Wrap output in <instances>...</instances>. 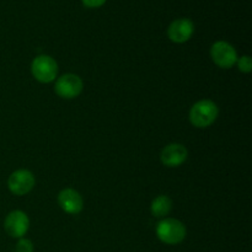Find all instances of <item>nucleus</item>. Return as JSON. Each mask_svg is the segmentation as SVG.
I'll return each mask as SVG.
<instances>
[{"label":"nucleus","mask_w":252,"mask_h":252,"mask_svg":"<svg viewBox=\"0 0 252 252\" xmlns=\"http://www.w3.org/2000/svg\"><path fill=\"white\" fill-rule=\"evenodd\" d=\"M219 115V108L216 102L204 98L194 103L189 110V122L196 128H208L217 121Z\"/></svg>","instance_id":"f257e3e1"},{"label":"nucleus","mask_w":252,"mask_h":252,"mask_svg":"<svg viewBox=\"0 0 252 252\" xmlns=\"http://www.w3.org/2000/svg\"><path fill=\"white\" fill-rule=\"evenodd\" d=\"M155 233L165 245H179L186 239L187 230L185 224L179 219L164 218L158 223Z\"/></svg>","instance_id":"f03ea898"},{"label":"nucleus","mask_w":252,"mask_h":252,"mask_svg":"<svg viewBox=\"0 0 252 252\" xmlns=\"http://www.w3.org/2000/svg\"><path fill=\"white\" fill-rule=\"evenodd\" d=\"M31 73L39 83L49 84L56 80L58 75V64L51 56L42 54L32 61Z\"/></svg>","instance_id":"7ed1b4c3"},{"label":"nucleus","mask_w":252,"mask_h":252,"mask_svg":"<svg viewBox=\"0 0 252 252\" xmlns=\"http://www.w3.org/2000/svg\"><path fill=\"white\" fill-rule=\"evenodd\" d=\"M211 58L221 69H230L238 62V52L226 41H217L211 47Z\"/></svg>","instance_id":"20e7f679"},{"label":"nucleus","mask_w":252,"mask_h":252,"mask_svg":"<svg viewBox=\"0 0 252 252\" xmlns=\"http://www.w3.org/2000/svg\"><path fill=\"white\" fill-rule=\"evenodd\" d=\"M36 179L30 170L19 169L7 179V189L15 196H25L33 189Z\"/></svg>","instance_id":"39448f33"},{"label":"nucleus","mask_w":252,"mask_h":252,"mask_svg":"<svg viewBox=\"0 0 252 252\" xmlns=\"http://www.w3.org/2000/svg\"><path fill=\"white\" fill-rule=\"evenodd\" d=\"M83 88L84 83L80 76L76 75V74L68 73L57 79L54 91L59 97L71 100V98H75L80 95Z\"/></svg>","instance_id":"423d86ee"},{"label":"nucleus","mask_w":252,"mask_h":252,"mask_svg":"<svg viewBox=\"0 0 252 252\" xmlns=\"http://www.w3.org/2000/svg\"><path fill=\"white\" fill-rule=\"evenodd\" d=\"M4 229L14 239H21L30 229V219L22 211H12L4 220Z\"/></svg>","instance_id":"0eeeda50"},{"label":"nucleus","mask_w":252,"mask_h":252,"mask_svg":"<svg viewBox=\"0 0 252 252\" xmlns=\"http://www.w3.org/2000/svg\"><path fill=\"white\" fill-rule=\"evenodd\" d=\"M194 33L193 22L186 17L176 19L167 27V37L174 43H185L189 41Z\"/></svg>","instance_id":"6e6552de"},{"label":"nucleus","mask_w":252,"mask_h":252,"mask_svg":"<svg viewBox=\"0 0 252 252\" xmlns=\"http://www.w3.org/2000/svg\"><path fill=\"white\" fill-rule=\"evenodd\" d=\"M58 204L65 213L76 216L83 211L84 199L76 189H64L58 194Z\"/></svg>","instance_id":"1a4fd4ad"},{"label":"nucleus","mask_w":252,"mask_h":252,"mask_svg":"<svg viewBox=\"0 0 252 252\" xmlns=\"http://www.w3.org/2000/svg\"><path fill=\"white\" fill-rule=\"evenodd\" d=\"M187 157H189V152L185 145L171 143L161 150L160 160L167 167H179L186 161Z\"/></svg>","instance_id":"9d476101"},{"label":"nucleus","mask_w":252,"mask_h":252,"mask_svg":"<svg viewBox=\"0 0 252 252\" xmlns=\"http://www.w3.org/2000/svg\"><path fill=\"white\" fill-rule=\"evenodd\" d=\"M172 209V201L170 197L160 194L157 198L153 199L150 212L157 218H165Z\"/></svg>","instance_id":"9b49d317"},{"label":"nucleus","mask_w":252,"mask_h":252,"mask_svg":"<svg viewBox=\"0 0 252 252\" xmlns=\"http://www.w3.org/2000/svg\"><path fill=\"white\" fill-rule=\"evenodd\" d=\"M236 64H238V68L241 73L248 74L252 70V59L250 56H243L238 58Z\"/></svg>","instance_id":"f8f14e48"},{"label":"nucleus","mask_w":252,"mask_h":252,"mask_svg":"<svg viewBox=\"0 0 252 252\" xmlns=\"http://www.w3.org/2000/svg\"><path fill=\"white\" fill-rule=\"evenodd\" d=\"M34 248L33 244H32L31 240L26 238L19 239L16 244V249H15V252H33Z\"/></svg>","instance_id":"ddd939ff"},{"label":"nucleus","mask_w":252,"mask_h":252,"mask_svg":"<svg viewBox=\"0 0 252 252\" xmlns=\"http://www.w3.org/2000/svg\"><path fill=\"white\" fill-rule=\"evenodd\" d=\"M107 0H81L84 6L89 7V9H97V7L102 6Z\"/></svg>","instance_id":"4468645a"}]
</instances>
